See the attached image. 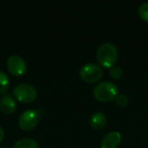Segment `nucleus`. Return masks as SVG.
<instances>
[{"label": "nucleus", "mask_w": 148, "mask_h": 148, "mask_svg": "<svg viewBox=\"0 0 148 148\" xmlns=\"http://www.w3.org/2000/svg\"><path fill=\"white\" fill-rule=\"evenodd\" d=\"M118 49L112 43H103L97 50V60L99 65L106 68H112L115 66L118 60Z\"/></svg>", "instance_id": "1"}, {"label": "nucleus", "mask_w": 148, "mask_h": 148, "mask_svg": "<svg viewBox=\"0 0 148 148\" xmlns=\"http://www.w3.org/2000/svg\"><path fill=\"white\" fill-rule=\"evenodd\" d=\"M118 86L110 81H101L93 88V95L99 101H111L118 95Z\"/></svg>", "instance_id": "2"}, {"label": "nucleus", "mask_w": 148, "mask_h": 148, "mask_svg": "<svg viewBox=\"0 0 148 148\" xmlns=\"http://www.w3.org/2000/svg\"><path fill=\"white\" fill-rule=\"evenodd\" d=\"M13 95L21 103H33L37 99L38 92L34 85L29 84V83H21L14 87Z\"/></svg>", "instance_id": "3"}, {"label": "nucleus", "mask_w": 148, "mask_h": 148, "mask_svg": "<svg viewBox=\"0 0 148 148\" xmlns=\"http://www.w3.org/2000/svg\"><path fill=\"white\" fill-rule=\"evenodd\" d=\"M80 78L87 83H93L99 81L103 76V70L95 63H87L80 69Z\"/></svg>", "instance_id": "4"}, {"label": "nucleus", "mask_w": 148, "mask_h": 148, "mask_svg": "<svg viewBox=\"0 0 148 148\" xmlns=\"http://www.w3.org/2000/svg\"><path fill=\"white\" fill-rule=\"evenodd\" d=\"M40 119H41V115L37 110H27L19 116L18 125L21 129L29 131L39 124Z\"/></svg>", "instance_id": "5"}, {"label": "nucleus", "mask_w": 148, "mask_h": 148, "mask_svg": "<svg viewBox=\"0 0 148 148\" xmlns=\"http://www.w3.org/2000/svg\"><path fill=\"white\" fill-rule=\"evenodd\" d=\"M7 69L14 76H21L27 71V63L21 56L11 55L7 59Z\"/></svg>", "instance_id": "6"}, {"label": "nucleus", "mask_w": 148, "mask_h": 148, "mask_svg": "<svg viewBox=\"0 0 148 148\" xmlns=\"http://www.w3.org/2000/svg\"><path fill=\"white\" fill-rule=\"evenodd\" d=\"M121 139L122 136L120 132L112 131L103 136L101 142V148H118L119 144L121 143Z\"/></svg>", "instance_id": "7"}, {"label": "nucleus", "mask_w": 148, "mask_h": 148, "mask_svg": "<svg viewBox=\"0 0 148 148\" xmlns=\"http://www.w3.org/2000/svg\"><path fill=\"white\" fill-rule=\"evenodd\" d=\"M0 110L3 114L10 115L16 111V101L10 95H5L0 99Z\"/></svg>", "instance_id": "8"}, {"label": "nucleus", "mask_w": 148, "mask_h": 148, "mask_svg": "<svg viewBox=\"0 0 148 148\" xmlns=\"http://www.w3.org/2000/svg\"><path fill=\"white\" fill-rule=\"evenodd\" d=\"M107 125V117L101 112H97L90 117V126L93 129H103Z\"/></svg>", "instance_id": "9"}, {"label": "nucleus", "mask_w": 148, "mask_h": 148, "mask_svg": "<svg viewBox=\"0 0 148 148\" xmlns=\"http://www.w3.org/2000/svg\"><path fill=\"white\" fill-rule=\"evenodd\" d=\"M12 148H39V144L32 138H23L17 140Z\"/></svg>", "instance_id": "10"}, {"label": "nucleus", "mask_w": 148, "mask_h": 148, "mask_svg": "<svg viewBox=\"0 0 148 148\" xmlns=\"http://www.w3.org/2000/svg\"><path fill=\"white\" fill-rule=\"evenodd\" d=\"M9 87V77L7 74L0 70V95L6 92Z\"/></svg>", "instance_id": "11"}, {"label": "nucleus", "mask_w": 148, "mask_h": 148, "mask_svg": "<svg viewBox=\"0 0 148 148\" xmlns=\"http://www.w3.org/2000/svg\"><path fill=\"white\" fill-rule=\"evenodd\" d=\"M138 14L144 21L148 23V2H144L138 8Z\"/></svg>", "instance_id": "12"}, {"label": "nucleus", "mask_w": 148, "mask_h": 148, "mask_svg": "<svg viewBox=\"0 0 148 148\" xmlns=\"http://www.w3.org/2000/svg\"><path fill=\"white\" fill-rule=\"evenodd\" d=\"M115 101L120 108H126L129 105V99L125 95H118L115 99Z\"/></svg>", "instance_id": "13"}, {"label": "nucleus", "mask_w": 148, "mask_h": 148, "mask_svg": "<svg viewBox=\"0 0 148 148\" xmlns=\"http://www.w3.org/2000/svg\"><path fill=\"white\" fill-rule=\"evenodd\" d=\"M110 74H111L112 78L120 79L122 77V75H123V70H122V68L119 67V66H113V67L111 68Z\"/></svg>", "instance_id": "14"}, {"label": "nucleus", "mask_w": 148, "mask_h": 148, "mask_svg": "<svg viewBox=\"0 0 148 148\" xmlns=\"http://www.w3.org/2000/svg\"><path fill=\"white\" fill-rule=\"evenodd\" d=\"M3 138H4V131H3V129L1 127H0V143L2 142Z\"/></svg>", "instance_id": "15"}, {"label": "nucleus", "mask_w": 148, "mask_h": 148, "mask_svg": "<svg viewBox=\"0 0 148 148\" xmlns=\"http://www.w3.org/2000/svg\"><path fill=\"white\" fill-rule=\"evenodd\" d=\"M0 148H6V147H0Z\"/></svg>", "instance_id": "16"}]
</instances>
